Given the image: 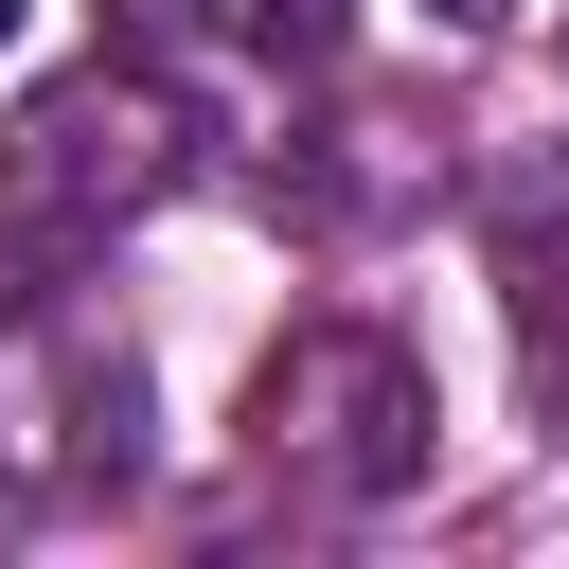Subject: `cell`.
I'll return each mask as SVG.
<instances>
[{"mask_svg": "<svg viewBox=\"0 0 569 569\" xmlns=\"http://www.w3.org/2000/svg\"><path fill=\"white\" fill-rule=\"evenodd\" d=\"M178 142H196V107L142 71V36L124 53H89V71H53L36 107H18V213H0V302H53L160 178H178Z\"/></svg>", "mask_w": 569, "mask_h": 569, "instance_id": "cell-1", "label": "cell"}, {"mask_svg": "<svg viewBox=\"0 0 569 569\" xmlns=\"http://www.w3.org/2000/svg\"><path fill=\"white\" fill-rule=\"evenodd\" d=\"M427 427H445V391H427V356H409L391 320H302V338L249 373V445H267V480H302V498H391V480H427Z\"/></svg>", "mask_w": 569, "mask_h": 569, "instance_id": "cell-2", "label": "cell"}, {"mask_svg": "<svg viewBox=\"0 0 569 569\" xmlns=\"http://www.w3.org/2000/svg\"><path fill=\"white\" fill-rule=\"evenodd\" d=\"M480 267H498L516 338H551V320H569V142H516V160L480 178Z\"/></svg>", "mask_w": 569, "mask_h": 569, "instance_id": "cell-3", "label": "cell"}, {"mask_svg": "<svg viewBox=\"0 0 569 569\" xmlns=\"http://www.w3.org/2000/svg\"><path fill=\"white\" fill-rule=\"evenodd\" d=\"M124 36H160V53H231V36H249V53H302L320 18H302V0H124Z\"/></svg>", "mask_w": 569, "mask_h": 569, "instance_id": "cell-4", "label": "cell"}, {"mask_svg": "<svg viewBox=\"0 0 569 569\" xmlns=\"http://www.w3.org/2000/svg\"><path fill=\"white\" fill-rule=\"evenodd\" d=\"M516 356H533V409L569 427V320H551V338H516Z\"/></svg>", "mask_w": 569, "mask_h": 569, "instance_id": "cell-5", "label": "cell"}, {"mask_svg": "<svg viewBox=\"0 0 569 569\" xmlns=\"http://www.w3.org/2000/svg\"><path fill=\"white\" fill-rule=\"evenodd\" d=\"M427 18H445V36H498V18H516V0H427Z\"/></svg>", "mask_w": 569, "mask_h": 569, "instance_id": "cell-6", "label": "cell"}, {"mask_svg": "<svg viewBox=\"0 0 569 569\" xmlns=\"http://www.w3.org/2000/svg\"><path fill=\"white\" fill-rule=\"evenodd\" d=\"M0 36H18V0H0Z\"/></svg>", "mask_w": 569, "mask_h": 569, "instance_id": "cell-7", "label": "cell"}]
</instances>
